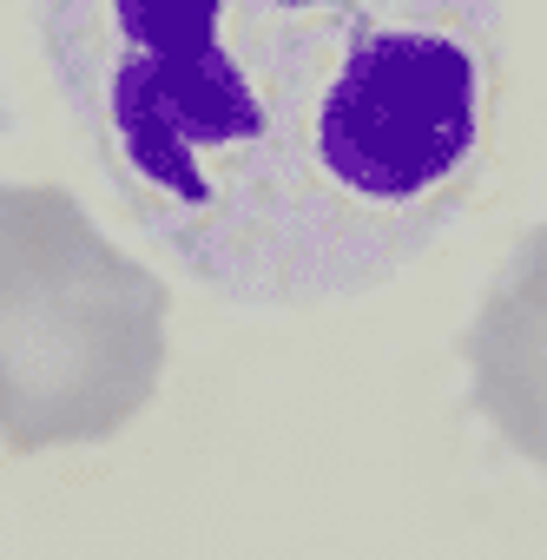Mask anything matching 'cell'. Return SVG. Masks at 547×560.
<instances>
[{"label": "cell", "mask_w": 547, "mask_h": 560, "mask_svg": "<svg viewBox=\"0 0 547 560\" xmlns=\"http://www.w3.org/2000/svg\"><path fill=\"white\" fill-rule=\"evenodd\" d=\"M34 27L113 198L231 304L389 284L488 172L501 0H34Z\"/></svg>", "instance_id": "6da1fadb"}, {"label": "cell", "mask_w": 547, "mask_h": 560, "mask_svg": "<svg viewBox=\"0 0 547 560\" xmlns=\"http://www.w3.org/2000/svg\"><path fill=\"white\" fill-rule=\"evenodd\" d=\"M165 284L60 185H0V442L119 435L165 370Z\"/></svg>", "instance_id": "7a4b0ae2"}, {"label": "cell", "mask_w": 547, "mask_h": 560, "mask_svg": "<svg viewBox=\"0 0 547 560\" xmlns=\"http://www.w3.org/2000/svg\"><path fill=\"white\" fill-rule=\"evenodd\" d=\"M462 357L488 429L547 475V224L527 231L494 277L462 337Z\"/></svg>", "instance_id": "3957f363"}]
</instances>
